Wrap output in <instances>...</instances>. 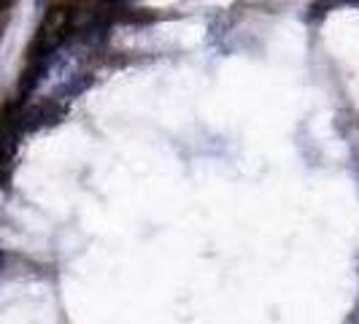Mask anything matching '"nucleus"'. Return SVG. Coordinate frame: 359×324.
<instances>
[{
  "label": "nucleus",
  "instance_id": "f03ea898",
  "mask_svg": "<svg viewBox=\"0 0 359 324\" xmlns=\"http://www.w3.org/2000/svg\"><path fill=\"white\" fill-rule=\"evenodd\" d=\"M65 116V103H60L57 97H46V100H36L19 108V127L22 133H30L38 127H52L60 125Z\"/></svg>",
  "mask_w": 359,
  "mask_h": 324
},
{
  "label": "nucleus",
  "instance_id": "7ed1b4c3",
  "mask_svg": "<svg viewBox=\"0 0 359 324\" xmlns=\"http://www.w3.org/2000/svg\"><path fill=\"white\" fill-rule=\"evenodd\" d=\"M6 6H8V0H0V11H3V8H6Z\"/></svg>",
  "mask_w": 359,
  "mask_h": 324
},
{
  "label": "nucleus",
  "instance_id": "20e7f679",
  "mask_svg": "<svg viewBox=\"0 0 359 324\" xmlns=\"http://www.w3.org/2000/svg\"><path fill=\"white\" fill-rule=\"evenodd\" d=\"M36 3H38V6H41V3H43V0H36Z\"/></svg>",
  "mask_w": 359,
  "mask_h": 324
},
{
  "label": "nucleus",
  "instance_id": "f257e3e1",
  "mask_svg": "<svg viewBox=\"0 0 359 324\" xmlns=\"http://www.w3.org/2000/svg\"><path fill=\"white\" fill-rule=\"evenodd\" d=\"M76 30V8L71 3L60 0L46 8V14L41 19V27H38L36 38H33V46H30V60H46L52 57Z\"/></svg>",
  "mask_w": 359,
  "mask_h": 324
}]
</instances>
